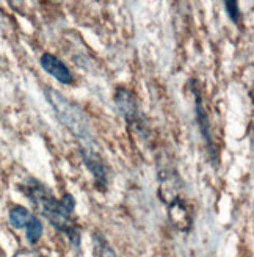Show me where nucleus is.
I'll list each match as a JSON object with an SVG mask.
<instances>
[{
    "instance_id": "obj_1",
    "label": "nucleus",
    "mask_w": 254,
    "mask_h": 257,
    "mask_svg": "<svg viewBox=\"0 0 254 257\" xmlns=\"http://www.w3.org/2000/svg\"><path fill=\"white\" fill-rule=\"evenodd\" d=\"M21 190L25 196H27L33 204L35 207L40 210L43 216H46V220L52 224L57 230L68 235L71 243L79 248L80 246V229L79 226H75L71 221V215H68L61 207V202L50 193V190L43 185L40 181H36L33 177H29L21 185Z\"/></svg>"
},
{
    "instance_id": "obj_2",
    "label": "nucleus",
    "mask_w": 254,
    "mask_h": 257,
    "mask_svg": "<svg viewBox=\"0 0 254 257\" xmlns=\"http://www.w3.org/2000/svg\"><path fill=\"white\" fill-rule=\"evenodd\" d=\"M46 96L52 108L55 110L61 124L80 141L82 146L94 145V137L91 134V127L85 116V113L75 104L69 102L65 96H61L58 91H55V89H47Z\"/></svg>"
},
{
    "instance_id": "obj_3",
    "label": "nucleus",
    "mask_w": 254,
    "mask_h": 257,
    "mask_svg": "<svg viewBox=\"0 0 254 257\" xmlns=\"http://www.w3.org/2000/svg\"><path fill=\"white\" fill-rule=\"evenodd\" d=\"M115 105L118 108V111L122 114L124 121L129 124V127L135 128L137 132H142L145 128L143 124V116L140 113L138 104H137V97L125 88H118L115 93Z\"/></svg>"
},
{
    "instance_id": "obj_4",
    "label": "nucleus",
    "mask_w": 254,
    "mask_h": 257,
    "mask_svg": "<svg viewBox=\"0 0 254 257\" xmlns=\"http://www.w3.org/2000/svg\"><path fill=\"white\" fill-rule=\"evenodd\" d=\"M80 154H82V160L86 165L88 171H90L96 181V185L100 190H105L108 184V176H107V168L105 163L100 159L99 152L94 149V145H83L80 146Z\"/></svg>"
},
{
    "instance_id": "obj_5",
    "label": "nucleus",
    "mask_w": 254,
    "mask_h": 257,
    "mask_svg": "<svg viewBox=\"0 0 254 257\" xmlns=\"http://www.w3.org/2000/svg\"><path fill=\"white\" fill-rule=\"evenodd\" d=\"M159 181H160V188H159V195L160 199L165 204H170L177 198H182L181 196V191H182V182L179 176H177L174 171H162L159 174Z\"/></svg>"
},
{
    "instance_id": "obj_6",
    "label": "nucleus",
    "mask_w": 254,
    "mask_h": 257,
    "mask_svg": "<svg viewBox=\"0 0 254 257\" xmlns=\"http://www.w3.org/2000/svg\"><path fill=\"white\" fill-rule=\"evenodd\" d=\"M193 94H195V110H196V121H198V125H199V128H201V135H202V138L206 140L207 149H209V152H210V156L213 157V163L217 165V151H215L213 141H212V137H210L209 116H207V113H206L204 104H202V97H201V93L198 91L196 88H193Z\"/></svg>"
},
{
    "instance_id": "obj_7",
    "label": "nucleus",
    "mask_w": 254,
    "mask_h": 257,
    "mask_svg": "<svg viewBox=\"0 0 254 257\" xmlns=\"http://www.w3.org/2000/svg\"><path fill=\"white\" fill-rule=\"evenodd\" d=\"M40 63H41V68L49 72L50 75L57 79L60 83L63 85H71L72 83V74L71 71L68 69V66L65 63H63L60 58H57L55 55L52 54H43L41 58H40Z\"/></svg>"
},
{
    "instance_id": "obj_8",
    "label": "nucleus",
    "mask_w": 254,
    "mask_h": 257,
    "mask_svg": "<svg viewBox=\"0 0 254 257\" xmlns=\"http://www.w3.org/2000/svg\"><path fill=\"white\" fill-rule=\"evenodd\" d=\"M168 207V215H170V221L176 229L182 230V232H188L190 227H192V216H190L187 205L182 198H177L173 202L167 204Z\"/></svg>"
},
{
    "instance_id": "obj_9",
    "label": "nucleus",
    "mask_w": 254,
    "mask_h": 257,
    "mask_svg": "<svg viewBox=\"0 0 254 257\" xmlns=\"http://www.w3.org/2000/svg\"><path fill=\"white\" fill-rule=\"evenodd\" d=\"M32 216L33 213H30V210L22 207V205H15V207L10 209V213H8L11 226L16 229H25V226H27Z\"/></svg>"
},
{
    "instance_id": "obj_10",
    "label": "nucleus",
    "mask_w": 254,
    "mask_h": 257,
    "mask_svg": "<svg viewBox=\"0 0 254 257\" xmlns=\"http://www.w3.org/2000/svg\"><path fill=\"white\" fill-rule=\"evenodd\" d=\"M43 223L38 216H32L30 221L27 223V226H25V235H27V240L32 243V245H35V243H38V240L41 238L43 235Z\"/></svg>"
},
{
    "instance_id": "obj_11",
    "label": "nucleus",
    "mask_w": 254,
    "mask_h": 257,
    "mask_svg": "<svg viewBox=\"0 0 254 257\" xmlns=\"http://www.w3.org/2000/svg\"><path fill=\"white\" fill-rule=\"evenodd\" d=\"M93 237H94V257H118L102 234L96 232Z\"/></svg>"
},
{
    "instance_id": "obj_12",
    "label": "nucleus",
    "mask_w": 254,
    "mask_h": 257,
    "mask_svg": "<svg viewBox=\"0 0 254 257\" xmlns=\"http://www.w3.org/2000/svg\"><path fill=\"white\" fill-rule=\"evenodd\" d=\"M224 8L229 19L234 24L240 22V8H238V0H224Z\"/></svg>"
},
{
    "instance_id": "obj_13",
    "label": "nucleus",
    "mask_w": 254,
    "mask_h": 257,
    "mask_svg": "<svg viewBox=\"0 0 254 257\" xmlns=\"http://www.w3.org/2000/svg\"><path fill=\"white\" fill-rule=\"evenodd\" d=\"M60 202H61L63 210H65L68 215H71V213L74 212V207H75V199H74V196H71V195H69V193H66V195H63V198L60 199Z\"/></svg>"
}]
</instances>
